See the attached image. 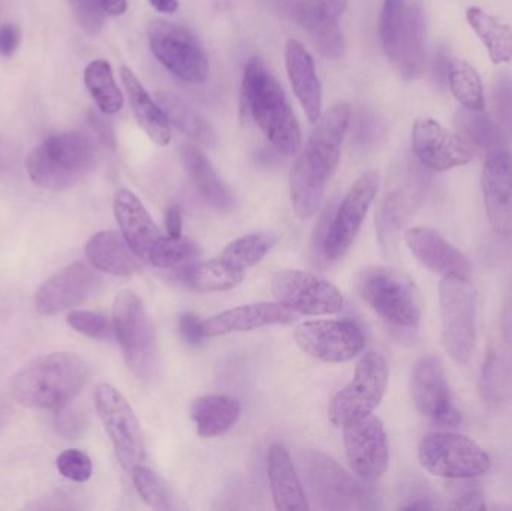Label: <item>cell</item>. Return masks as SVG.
Masks as SVG:
<instances>
[{
	"instance_id": "cell-1",
	"label": "cell",
	"mask_w": 512,
	"mask_h": 511,
	"mask_svg": "<svg viewBox=\"0 0 512 511\" xmlns=\"http://www.w3.org/2000/svg\"><path fill=\"white\" fill-rule=\"evenodd\" d=\"M243 101L256 125L277 152L295 155L300 150V126L288 96L259 57L249 60L246 65Z\"/></svg>"
},
{
	"instance_id": "cell-2",
	"label": "cell",
	"mask_w": 512,
	"mask_h": 511,
	"mask_svg": "<svg viewBox=\"0 0 512 511\" xmlns=\"http://www.w3.org/2000/svg\"><path fill=\"white\" fill-rule=\"evenodd\" d=\"M87 377L89 368L77 354H48L15 375L12 396L27 408L57 410L80 393Z\"/></svg>"
},
{
	"instance_id": "cell-3",
	"label": "cell",
	"mask_w": 512,
	"mask_h": 511,
	"mask_svg": "<svg viewBox=\"0 0 512 511\" xmlns=\"http://www.w3.org/2000/svg\"><path fill=\"white\" fill-rule=\"evenodd\" d=\"M96 156L95 140L86 132L50 135L27 156V174L39 188L66 191L95 168Z\"/></svg>"
},
{
	"instance_id": "cell-4",
	"label": "cell",
	"mask_w": 512,
	"mask_h": 511,
	"mask_svg": "<svg viewBox=\"0 0 512 511\" xmlns=\"http://www.w3.org/2000/svg\"><path fill=\"white\" fill-rule=\"evenodd\" d=\"M363 302L391 327L415 330L421 323L423 303L414 281L390 266H369L357 276Z\"/></svg>"
},
{
	"instance_id": "cell-5",
	"label": "cell",
	"mask_w": 512,
	"mask_h": 511,
	"mask_svg": "<svg viewBox=\"0 0 512 511\" xmlns=\"http://www.w3.org/2000/svg\"><path fill=\"white\" fill-rule=\"evenodd\" d=\"M379 174L367 171L349 189L336 212L328 207L315 228L312 249L328 263L342 260L360 234L364 219L375 201Z\"/></svg>"
},
{
	"instance_id": "cell-6",
	"label": "cell",
	"mask_w": 512,
	"mask_h": 511,
	"mask_svg": "<svg viewBox=\"0 0 512 511\" xmlns=\"http://www.w3.org/2000/svg\"><path fill=\"white\" fill-rule=\"evenodd\" d=\"M113 327L129 371L144 383L155 381L159 372L155 324L134 291H122L114 300Z\"/></svg>"
},
{
	"instance_id": "cell-7",
	"label": "cell",
	"mask_w": 512,
	"mask_h": 511,
	"mask_svg": "<svg viewBox=\"0 0 512 511\" xmlns=\"http://www.w3.org/2000/svg\"><path fill=\"white\" fill-rule=\"evenodd\" d=\"M442 341L457 365H468L477 344V294L468 276H447L439 284Z\"/></svg>"
},
{
	"instance_id": "cell-8",
	"label": "cell",
	"mask_w": 512,
	"mask_h": 511,
	"mask_svg": "<svg viewBox=\"0 0 512 511\" xmlns=\"http://www.w3.org/2000/svg\"><path fill=\"white\" fill-rule=\"evenodd\" d=\"M421 467L442 479L468 480L486 476L492 459L474 440L456 432H432L418 447Z\"/></svg>"
},
{
	"instance_id": "cell-9",
	"label": "cell",
	"mask_w": 512,
	"mask_h": 511,
	"mask_svg": "<svg viewBox=\"0 0 512 511\" xmlns=\"http://www.w3.org/2000/svg\"><path fill=\"white\" fill-rule=\"evenodd\" d=\"M301 470L310 495L319 509H375V497L372 492L363 483L345 473L324 453H306L301 462Z\"/></svg>"
},
{
	"instance_id": "cell-10",
	"label": "cell",
	"mask_w": 512,
	"mask_h": 511,
	"mask_svg": "<svg viewBox=\"0 0 512 511\" xmlns=\"http://www.w3.org/2000/svg\"><path fill=\"white\" fill-rule=\"evenodd\" d=\"M424 186V174L417 162L400 156L391 167L378 213L379 242L385 251L396 246L399 231L420 206Z\"/></svg>"
},
{
	"instance_id": "cell-11",
	"label": "cell",
	"mask_w": 512,
	"mask_h": 511,
	"mask_svg": "<svg viewBox=\"0 0 512 511\" xmlns=\"http://www.w3.org/2000/svg\"><path fill=\"white\" fill-rule=\"evenodd\" d=\"M390 368L387 360L376 351L361 357L354 378L343 387L330 404L328 416L333 425L342 428L346 423L369 416L381 404L387 392Z\"/></svg>"
},
{
	"instance_id": "cell-12",
	"label": "cell",
	"mask_w": 512,
	"mask_h": 511,
	"mask_svg": "<svg viewBox=\"0 0 512 511\" xmlns=\"http://www.w3.org/2000/svg\"><path fill=\"white\" fill-rule=\"evenodd\" d=\"M149 44L156 59L188 83H203L209 75V59L200 39L180 24L155 20L149 26Z\"/></svg>"
},
{
	"instance_id": "cell-13",
	"label": "cell",
	"mask_w": 512,
	"mask_h": 511,
	"mask_svg": "<svg viewBox=\"0 0 512 511\" xmlns=\"http://www.w3.org/2000/svg\"><path fill=\"white\" fill-rule=\"evenodd\" d=\"M95 404L117 459L131 473L132 468L140 465L146 456L143 431L134 410L122 393L110 384L96 387Z\"/></svg>"
},
{
	"instance_id": "cell-14",
	"label": "cell",
	"mask_w": 512,
	"mask_h": 511,
	"mask_svg": "<svg viewBox=\"0 0 512 511\" xmlns=\"http://www.w3.org/2000/svg\"><path fill=\"white\" fill-rule=\"evenodd\" d=\"M271 293L277 303L303 315H331L342 311L345 297L339 288L301 270H283L274 276Z\"/></svg>"
},
{
	"instance_id": "cell-15",
	"label": "cell",
	"mask_w": 512,
	"mask_h": 511,
	"mask_svg": "<svg viewBox=\"0 0 512 511\" xmlns=\"http://www.w3.org/2000/svg\"><path fill=\"white\" fill-rule=\"evenodd\" d=\"M294 341L303 353L325 363H346L366 345L363 330L352 321L322 320L295 327Z\"/></svg>"
},
{
	"instance_id": "cell-16",
	"label": "cell",
	"mask_w": 512,
	"mask_h": 511,
	"mask_svg": "<svg viewBox=\"0 0 512 511\" xmlns=\"http://www.w3.org/2000/svg\"><path fill=\"white\" fill-rule=\"evenodd\" d=\"M342 428L346 459L351 470L367 483L381 479L390 465V446L384 423L369 414L346 423Z\"/></svg>"
},
{
	"instance_id": "cell-17",
	"label": "cell",
	"mask_w": 512,
	"mask_h": 511,
	"mask_svg": "<svg viewBox=\"0 0 512 511\" xmlns=\"http://www.w3.org/2000/svg\"><path fill=\"white\" fill-rule=\"evenodd\" d=\"M411 396L418 413L433 425L456 428L462 422V414L454 405L444 365L439 357H421L415 363L411 377Z\"/></svg>"
},
{
	"instance_id": "cell-18",
	"label": "cell",
	"mask_w": 512,
	"mask_h": 511,
	"mask_svg": "<svg viewBox=\"0 0 512 511\" xmlns=\"http://www.w3.org/2000/svg\"><path fill=\"white\" fill-rule=\"evenodd\" d=\"M102 279L95 267L77 261L54 273L35 294V308L39 314L54 315L75 308L95 296Z\"/></svg>"
},
{
	"instance_id": "cell-19",
	"label": "cell",
	"mask_w": 512,
	"mask_h": 511,
	"mask_svg": "<svg viewBox=\"0 0 512 511\" xmlns=\"http://www.w3.org/2000/svg\"><path fill=\"white\" fill-rule=\"evenodd\" d=\"M415 158L433 171L462 167L474 159V149L465 138L445 129L433 119L415 120L412 128Z\"/></svg>"
},
{
	"instance_id": "cell-20",
	"label": "cell",
	"mask_w": 512,
	"mask_h": 511,
	"mask_svg": "<svg viewBox=\"0 0 512 511\" xmlns=\"http://www.w3.org/2000/svg\"><path fill=\"white\" fill-rule=\"evenodd\" d=\"M348 8V0H300L294 8V18L312 39L316 50L337 60L345 54V36L340 30V18Z\"/></svg>"
},
{
	"instance_id": "cell-21",
	"label": "cell",
	"mask_w": 512,
	"mask_h": 511,
	"mask_svg": "<svg viewBox=\"0 0 512 511\" xmlns=\"http://www.w3.org/2000/svg\"><path fill=\"white\" fill-rule=\"evenodd\" d=\"M351 125V107L336 104L316 122L300 158L322 176H333L340 162V150Z\"/></svg>"
},
{
	"instance_id": "cell-22",
	"label": "cell",
	"mask_w": 512,
	"mask_h": 511,
	"mask_svg": "<svg viewBox=\"0 0 512 511\" xmlns=\"http://www.w3.org/2000/svg\"><path fill=\"white\" fill-rule=\"evenodd\" d=\"M481 186L493 230L499 236H512V155L508 150L490 153Z\"/></svg>"
},
{
	"instance_id": "cell-23",
	"label": "cell",
	"mask_w": 512,
	"mask_h": 511,
	"mask_svg": "<svg viewBox=\"0 0 512 511\" xmlns=\"http://www.w3.org/2000/svg\"><path fill=\"white\" fill-rule=\"evenodd\" d=\"M405 242L414 257L427 270L442 278L469 276L471 273V261L468 257L433 228H409L405 233Z\"/></svg>"
},
{
	"instance_id": "cell-24",
	"label": "cell",
	"mask_w": 512,
	"mask_h": 511,
	"mask_svg": "<svg viewBox=\"0 0 512 511\" xmlns=\"http://www.w3.org/2000/svg\"><path fill=\"white\" fill-rule=\"evenodd\" d=\"M114 215L123 239L140 260L149 261L150 252L162 234L146 207L129 189H120L114 197Z\"/></svg>"
},
{
	"instance_id": "cell-25",
	"label": "cell",
	"mask_w": 512,
	"mask_h": 511,
	"mask_svg": "<svg viewBox=\"0 0 512 511\" xmlns=\"http://www.w3.org/2000/svg\"><path fill=\"white\" fill-rule=\"evenodd\" d=\"M295 312L280 303H252L221 312L204 321L209 338L234 332H249L273 324H289L294 321Z\"/></svg>"
},
{
	"instance_id": "cell-26",
	"label": "cell",
	"mask_w": 512,
	"mask_h": 511,
	"mask_svg": "<svg viewBox=\"0 0 512 511\" xmlns=\"http://www.w3.org/2000/svg\"><path fill=\"white\" fill-rule=\"evenodd\" d=\"M286 71L295 96L312 123L321 119L322 87L315 62L301 42L289 39L285 50Z\"/></svg>"
},
{
	"instance_id": "cell-27",
	"label": "cell",
	"mask_w": 512,
	"mask_h": 511,
	"mask_svg": "<svg viewBox=\"0 0 512 511\" xmlns=\"http://www.w3.org/2000/svg\"><path fill=\"white\" fill-rule=\"evenodd\" d=\"M180 161L201 197L219 213L236 210L237 201L233 191L218 176L212 162L198 147L186 144L180 149Z\"/></svg>"
},
{
	"instance_id": "cell-28",
	"label": "cell",
	"mask_w": 512,
	"mask_h": 511,
	"mask_svg": "<svg viewBox=\"0 0 512 511\" xmlns=\"http://www.w3.org/2000/svg\"><path fill=\"white\" fill-rule=\"evenodd\" d=\"M267 473L274 507L280 511L310 510L300 477L285 447L274 444L267 455Z\"/></svg>"
},
{
	"instance_id": "cell-29",
	"label": "cell",
	"mask_w": 512,
	"mask_h": 511,
	"mask_svg": "<svg viewBox=\"0 0 512 511\" xmlns=\"http://www.w3.org/2000/svg\"><path fill=\"white\" fill-rule=\"evenodd\" d=\"M426 35V14L423 6L420 2H412L406 6L397 56L394 60L405 80H415L423 74L426 66Z\"/></svg>"
},
{
	"instance_id": "cell-30",
	"label": "cell",
	"mask_w": 512,
	"mask_h": 511,
	"mask_svg": "<svg viewBox=\"0 0 512 511\" xmlns=\"http://www.w3.org/2000/svg\"><path fill=\"white\" fill-rule=\"evenodd\" d=\"M120 77L131 104L132 113L141 128L158 146H168L171 141L170 120L167 119L158 102L153 101L146 87L128 66L120 68Z\"/></svg>"
},
{
	"instance_id": "cell-31",
	"label": "cell",
	"mask_w": 512,
	"mask_h": 511,
	"mask_svg": "<svg viewBox=\"0 0 512 511\" xmlns=\"http://www.w3.org/2000/svg\"><path fill=\"white\" fill-rule=\"evenodd\" d=\"M86 257L96 270L110 275L131 276L141 270L137 255L116 231L95 234L87 242Z\"/></svg>"
},
{
	"instance_id": "cell-32",
	"label": "cell",
	"mask_w": 512,
	"mask_h": 511,
	"mask_svg": "<svg viewBox=\"0 0 512 511\" xmlns=\"http://www.w3.org/2000/svg\"><path fill=\"white\" fill-rule=\"evenodd\" d=\"M191 416L201 438H216L227 434L242 416V405L224 395H207L195 399Z\"/></svg>"
},
{
	"instance_id": "cell-33",
	"label": "cell",
	"mask_w": 512,
	"mask_h": 511,
	"mask_svg": "<svg viewBox=\"0 0 512 511\" xmlns=\"http://www.w3.org/2000/svg\"><path fill=\"white\" fill-rule=\"evenodd\" d=\"M327 182L298 156L289 173L291 203L298 218L309 219L318 212Z\"/></svg>"
},
{
	"instance_id": "cell-34",
	"label": "cell",
	"mask_w": 512,
	"mask_h": 511,
	"mask_svg": "<svg viewBox=\"0 0 512 511\" xmlns=\"http://www.w3.org/2000/svg\"><path fill=\"white\" fill-rule=\"evenodd\" d=\"M245 276V273L233 269L221 257L197 261V263L188 264L182 270V281L201 293L233 290L237 285L242 284Z\"/></svg>"
},
{
	"instance_id": "cell-35",
	"label": "cell",
	"mask_w": 512,
	"mask_h": 511,
	"mask_svg": "<svg viewBox=\"0 0 512 511\" xmlns=\"http://www.w3.org/2000/svg\"><path fill=\"white\" fill-rule=\"evenodd\" d=\"M466 18L478 38L486 45L490 60L495 65L510 62L512 59L511 27L501 18L495 17L477 6L468 9Z\"/></svg>"
},
{
	"instance_id": "cell-36",
	"label": "cell",
	"mask_w": 512,
	"mask_h": 511,
	"mask_svg": "<svg viewBox=\"0 0 512 511\" xmlns=\"http://www.w3.org/2000/svg\"><path fill=\"white\" fill-rule=\"evenodd\" d=\"M156 102L170 123H173L180 132L188 135L191 140L197 141L203 146H212L215 143V132H213L212 126L182 98L171 92H158L156 93Z\"/></svg>"
},
{
	"instance_id": "cell-37",
	"label": "cell",
	"mask_w": 512,
	"mask_h": 511,
	"mask_svg": "<svg viewBox=\"0 0 512 511\" xmlns=\"http://www.w3.org/2000/svg\"><path fill=\"white\" fill-rule=\"evenodd\" d=\"M84 83L99 110L116 114L123 108V93L114 80L113 69L107 60H93L84 69Z\"/></svg>"
},
{
	"instance_id": "cell-38",
	"label": "cell",
	"mask_w": 512,
	"mask_h": 511,
	"mask_svg": "<svg viewBox=\"0 0 512 511\" xmlns=\"http://www.w3.org/2000/svg\"><path fill=\"white\" fill-rule=\"evenodd\" d=\"M277 236L271 231H256L228 243L219 257L227 261L233 269L245 273L261 263L262 258L276 246Z\"/></svg>"
},
{
	"instance_id": "cell-39",
	"label": "cell",
	"mask_w": 512,
	"mask_h": 511,
	"mask_svg": "<svg viewBox=\"0 0 512 511\" xmlns=\"http://www.w3.org/2000/svg\"><path fill=\"white\" fill-rule=\"evenodd\" d=\"M447 78L454 98L463 108L471 111H483L486 108L483 83L474 66L465 60L453 59L448 65Z\"/></svg>"
},
{
	"instance_id": "cell-40",
	"label": "cell",
	"mask_w": 512,
	"mask_h": 511,
	"mask_svg": "<svg viewBox=\"0 0 512 511\" xmlns=\"http://www.w3.org/2000/svg\"><path fill=\"white\" fill-rule=\"evenodd\" d=\"M456 122L469 144H474L489 153L504 150L502 146L507 138L484 110L471 111L463 108L457 113Z\"/></svg>"
},
{
	"instance_id": "cell-41",
	"label": "cell",
	"mask_w": 512,
	"mask_h": 511,
	"mask_svg": "<svg viewBox=\"0 0 512 511\" xmlns=\"http://www.w3.org/2000/svg\"><path fill=\"white\" fill-rule=\"evenodd\" d=\"M203 255V248L188 237L171 239L162 236L150 252L149 263L159 269H174V267L191 264Z\"/></svg>"
},
{
	"instance_id": "cell-42",
	"label": "cell",
	"mask_w": 512,
	"mask_h": 511,
	"mask_svg": "<svg viewBox=\"0 0 512 511\" xmlns=\"http://www.w3.org/2000/svg\"><path fill=\"white\" fill-rule=\"evenodd\" d=\"M132 480L141 500L155 510H171L174 507L173 495L167 483L149 468L137 465L132 468Z\"/></svg>"
},
{
	"instance_id": "cell-43",
	"label": "cell",
	"mask_w": 512,
	"mask_h": 511,
	"mask_svg": "<svg viewBox=\"0 0 512 511\" xmlns=\"http://www.w3.org/2000/svg\"><path fill=\"white\" fill-rule=\"evenodd\" d=\"M406 0H385L379 20V36L388 59L396 60L400 30L406 14Z\"/></svg>"
},
{
	"instance_id": "cell-44",
	"label": "cell",
	"mask_w": 512,
	"mask_h": 511,
	"mask_svg": "<svg viewBox=\"0 0 512 511\" xmlns=\"http://www.w3.org/2000/svg\"><path fill=\"white\" fill-rule=\"evenodd\" d=\"M493 108L496 125L505 138L512 140V77L507 72H499L493 83Z\"/></svg>"
},
{
	"instance_id": "cell-45",
	"label": "cell",
	"mask_w": 512,
	"mask_h": 511,
	"mask_svg": "<svg viewBox=\"0 0 512 511\" xmlns=\"http://www.w3.org/2000/svg\"><path fill=\"white\" fill-rule=\"evenodd\" d=\"M68 324L81 335L93 339H110L114 335L113 324L105 315L92 311H74L68 315Z\"/></svg>"
},
{
	"instance_id": "cell-46",
	"label": "cell",
	"mask_w": 512,
	"mask_h": 511,
	"mask_svg": "<svg viewBox=\"0 0 512 511\" xmlns=\"http://www.w3.org/2000/svg\"><path fill=\"white\" fill-rule=\"evenodd\" d=\"M75 20L90 36H96L104 29L107 12L102 0H69Z\"/></svg>"
},
{
	"instance_id": "cell-47",
	"label": "cell",
	"mask_w": 512,
	"mask_h": 511,
	"mask_svg": "<svg viewBox=\"0 0 512 511\" xmlns=\"http://www.w3.org/2000/svg\"><path fill=\"white\" fill-rule=\"evenodd\" d=\"M57 470L65 479L75 483H84L92 477V459L78 449H68L59 455Z\"/></svg>"
},
{
	"instance_id": "cell-48",
	"label": "cell",
	"mask_w": 512,
	"mask_h": 511,
	"mask_svg": "<svg viewBox=\"0 0 512 511\" xmlns=\"http://www.w3.org/2000/svg\"><path fill=\"white\" fill-rule=\"evenodd\" d=\"M179 332L183 342L189 347H200L209 338L204 327V321L200 320L194 312H183L179 317Z\"/></svg>"
},
{
	"instance_id": "cell-49",
	"label": "cell",
	"mask_w": 512,
	"mask_h": 511,
	"mask_svg": "<svg viewBox=\"0 0 512 511\" xmlns=\"http://www.w3.org/2000/svg\"><path fill=\"white\" fill-rule=\"evenodd\" d=\"M56 426L60 434L68 438H78L83 434L84 416L77 408L69 407V404L57 408Z\"/></svg>"
},
{
	"instance_id": "cell-50",
	"label": "cell",
	"mask_w": 512,
	"mask_h": 511,
	"mask_svg": "<svg viewBox=\"0 0 512 511\" xmlns=\"http://www.w3.org/2000/svg\"><path fill=\"white\" fill-rule=\"evenodd\" d=\"M21 32L18 26L5 23L0 26V54L3 57H11L20 47Z\"/></svg>"
},
{
	"instance_id": "cell-51",
	"label": "cell",
	"mask_w": 512,
	"mask_h": 511,
	"mask_svg": "<svg viewBox=\"0 0 512 511\" xmlns=\"http://www.w3.org/2000/svg\"><path fill=\"white\" fill-rule=\"evenodd\" d=\"M450 509L457 510H486V500H484L483 494L478 491H469L465 494L460 495L459 498L453 501Z\"/></svg>"
},
{
	"instance_id": "cell-52",
	"label": "cell",
	"mask_w": 512,
	"mask_h": 511,
	"mask_svg": "<svg viewBox=\"0 0 512 511\" xmlns=\"http://www.w3.org/2000/svg\"><path fill=\"white\" fill-rule=\"evenodd\" d=\"M165 227H167L168 237L171 239H180L183 237L182 210L177 206H171L165 215Z\"/></svg>"
},
{
	"instance_id": "cell-53",
	"label": "cell",
	"mask_w": 512,
	"mask_h": 511,
	"mask_svg": "<svg viewBox=\"0 0 512 511\" xmlns=\"http://www.w3.org/2000/svg\"><path fill=\"white\" fill-rule=\"evenodd\" d=\"M17 159V146L11 138L0 135V173L11 167Z\"/></svg>"
},
{
	"instance_id": "cell-54",
	"label": "cell",
	"mask_w": 512,
	"mask_h": 511,
	"mask_svg": "<svg viewBox=\"0 0 512 511\" xmlns=\"http://www.w3.org/2000/svg\"><path fill=\"white\" fill-rule=\"evenodd\" d=\"M93 126H95L96 132L104 143L114 144L113 129H111L110 123L107 120L99 119L98 116H93Z\"/></svg>"
},
{
	"instance_id": "cell-55",
	"label": "cell",
	"mask_w": 512,
	"mask_h": 511,
	"mask_svg": "<svg viewBox=\"0 0 512 511\" xmlns=\"http://www.w3.org/2000/svg\"><path fill=\"white\" fill-rule=\"evenodd\" d=\"M102 3H104L107 15L119 17V15H123L128 11V0H102Z\"/></svg>"
},
{
	"instance_id": "cell-56",
	"label": "cell",
	"mask_w": 512,
	"mask_h": 511,
	"mask_svg": "<svg viewBox=\"0 0 512 511\" xmlns=\"http://www.w3.org/2000/svg\"><path fill=\"white\" fill-rule=\"evenodd\" d=\"M149 2L162 14H174L179 9V0H149Z\"/></svg>"
},
{
	"instance_id": "cell-57",
	"label": "cell",
	"mask_w": 512,
	"mask_h": 511,
	"mask_svg": "<svg viewBox=\"0 0 512 511\" xmlns=\"http://www.w3.org/2000/svg\"><path fill=\"white\" fill-rule=\"evenodd\" d=\"M432 504L427 503L426 500L417 501V503L408 504V506H403V510H429L432 509Z\"/></svg>"
}]
</instances>
